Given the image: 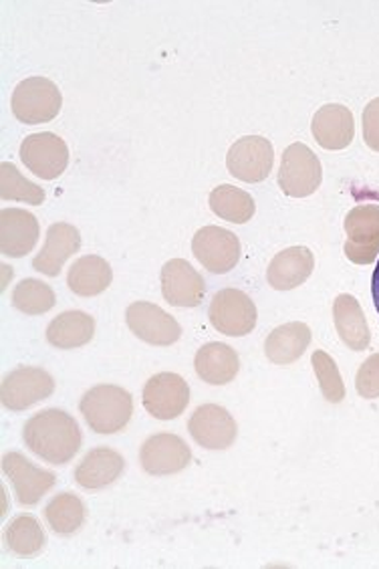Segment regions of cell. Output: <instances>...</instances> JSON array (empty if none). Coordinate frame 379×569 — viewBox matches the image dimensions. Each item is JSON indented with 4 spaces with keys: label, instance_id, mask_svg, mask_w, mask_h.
<instances>
[{
    "label": "cell",
    "instance_id": "7",
    "mask_svg": "<svg viewBox=\"0 0 379 569\" xmlns=\"http://www.w3.org/2000/svg\"><path fill=\"white\" fill-rule=\"evenodd\" d=\"M346 254L351 263L369 264L379 257V207H356L346 219Z\"/></svg>",
    "mask_w": 379,
    "mask_h": 569
},
{
    "label": "cell",
    "instance_id": "13",
    "mask_svg": "<svg viewBox=\"0 0 379 569\" xmlns=\"http://www.w3.org/2000/svg\"><path fill=\"white\" fill-rule=\"evenodd\" d=\"M126 321L140 340L152 346H170L182 336L180 323L170 313H166L162 307L148 301L131 303L126 311Z\"/></svg>",
    "mask_w": 379,
    "mask_h": 569
},
{
    "label": "cell",
    "instance_id": "29",
    "mask_svg": "<svg viewBox=\"0 0 379 569\" xmlns=\"http://www.w3.org/2000/svg\"><path fill=\"white\" fill-rule=\"evenodd\" d=\"M47 523L59 536H71L86 523V505L73 493H61L54 497L44 509Z\"/></svg>",
    "mask_w": 379,
    "mask_h": 569
},
{
    "label": "cell",
    "instance_id": "32",
    "mask_svg": "<svg viewBox=\"0 0 379 569\" xmlns=\"http://www.w3.org/2000/svg\"><path fill=\"white\" fill-rule=\"evenodd\" d=\"M311 361H313L315 376L319 380L321 392L326 396L327 402L339 405L346 398V383L341 380V373H339L336 361L329 353L321 350L315 351Z\"/></svg>",
    "mask_w": 379,
    "mask_h": 569
},
{
    "label": "cell",
    "instance_id": "14",
    "mask_svg": "<svg viewBox=\"0 0 379 569\" xmlns=\"http://www.w3.org/2000/svg\"><path fill=\"white\" fill-rule=\"evenodd\" d=\"M2 471L11 479L17 501L21 505H37L54 487L53 472L34 467L21 452H9L2 457Z\"/></svg>",
    "mask_w": 379,
    "mask_h": 569
},
{
    "label": "cell",
    "instance_id": "3",
    "mask_svg": "<svg viewBox=\"0 0 379 569\" xmlns=\"http://www.w3.org/2000/svg\"><path fill=\"white\" fill-rule=\"evenodd\" d=\"M61 91L47 77H29L21 81L12 93V113L27 126L47 123L61 111Z\"/></svg>",
    "mask_w": 379,
    "mask_h": 569
},
{
    "label": "cell",
    "instance_id": "12",
    "mask_svg": "<svg viewBox=\"0 0 379 569\" xmlns=\"http://www.w3.org/2000/svg\"><path fill=\"white\" fill-rule=\"evenodd\" d=\"M190 460H192L190 447L182 438L170 432L153 435L141 445V467L153 477H166V475L184 471Z\"/></svg>",
    "mask_w": 379,
    "mask_h": 569
},
{
    "label": "cell",
    "instance_id": "26",
    "mask_svg": "<svg viewBox=\"0 0 379 569\" xmlns=\"http://www.w3.org/2000/svg\"><path fill=\"white\" fill-rule=\"evenodd\" d=\"M113 273L106 259L98 254H86L71 264L67 274L69 289L81 297H93L103 293L111 284Z\"/></svg>",
    "mask_w": 379,
    "mask_h": 569
},
{
    "label": "cell",
    "instance_id": "19",
    "mask_svg": "<svg viewBox=\"0 0 379 569\" xmlns=\"http://www.w3.org/2000/svg\"><path fill=\"white\" fill-rule=\"evenodd\" d=\"M81 247V234L73 224L67 222H54L47 230V242L43 251L33 259V269L47 277H57L61 273L67 259L79 251Z\"/></svg>",
    "mask_w": 379,
    "mask_h": 569
},
{
    "label": "cell",
    "instance_id": "35",
    "mask_svg": "<svg viewBox=\"0 0 379 569\" xmlns=\"http://www.w3.org/2000/svg\"><path fill=\"white\" fill-rule=\"evenodd\" d=\"M371 293H373V303H376L379 313V263L376 271H373V279H371Z\"/></svg>",
    "mask_w": 379,
    "mask_h": 569
},
{
    "label": "cell",
    "instance_id": "27",
    "mask_svg": "<svg viewBox=\"0 0 379 569\" xmlns=\"http://www.w3.org/2000/svg\"><path fill=\"white\" fill-rule=\"evenodd\" d=\"M4 539H7V548L19 558L39 556L47 543L43 527L33 515L14 517L4 531Z\"/></svg>",
    "mask_w": 379,
    "mask_h": 569
},
{
    "label": "cell",
    "instance_id": "30",
    "mask_svg": "<svg viewBox=\"0 0 379 569\" xmlns=\"http://www.w3.org/2000/svg\"><path fill=\"white\" fill-rule=\"evenodd\" d=\"M12 306L24 316H43L54 307L53 289L39 279H24L12 291Z\"/></svg>",
    "mask_w": 379,
    "mask_h": 569
},
{
    "label": "cell",
    "instance_id": "6",
    "mask_svg": "<svg viewBox=\"0 0 379 569\" xmlns=\"http://www.w3.org/2000/svg\"><path fill=\"white\" fill-rule=\"evenodd\" d=\"M53 390L54 380L51 373L43 368L21 366L4 376L0 398H2L4 408L21 412L29 406L47 400L49 396L53 395Z\"/></svg>",
    "mask_w": 379,
    "mask_h": 569
},
{
    "label": "cell",
    "instance_id": "22",
    "mask_svg": "<svg viewBox=\"0 0 379 569\" xmlns=\"http://www.w3.org/2000/svg\"><path fill=\"white\" fill-rule=\"evenodd\" d=\"M196 373L202 378V382L210 386H225L232 382L239 373V353L227 343H207L202 346L195 358Z\"/></svg>",
    "mask_w": 379,
    "mask_h": 569
},
{
    "label": "cell",
    "instance_id": "10",
    "mask_svg": "<svg viewBox=\"0 0 379 569\" xmlns=\"http://www.w3.org/2000/svg\"><path fill=\"white\" fill-rule=\"evenodd\" d=\"M192 252L210 273L225 274L239 263V237L220 227H205L195 234Z\"/></svg>",
    "mask_w": 379,
    "mask_h": 569
},
{
    "label": "cell",
    "instance_id": "33",
    "mask_svg": "<svg viewBox=\"0 0 379 569\" xmlns=\"http://www.w3.org/2000/svg\"><path fill=\"white\" fill-rule=\"evenodd\" d=\"M356 388L361 398H368V400L379 398V353H373L363 361L356 378Z\"/></svg>",
    "mask_w": 379,
    "mask_h": 569
},
{
    "label": "cell",
    "instance_id": "11",
    "mask_svg": "<svg viewBox=\"0 0 379 569\" xmlns=\"http://www.w3.org/2000/svg\"><path fill=\"white\" fill-rule=\"evenodd\" d=\"M21 160L34 176L43 180H54L66 172L69 148L54 133H33L21 143Z\"/></svg>",
    "mask_w": 379,
    "mask_h": 569
},
{
    "label": "cell",
    "instance_id": "4",
    "mask_svg": "<svg viewBox=\"0 0 379 569\" xmlns=\"http://www.w3.org/2000/svg\"><path fill=\"white\" fill-rule=\"evenodd\" d=\"M323 170L321 162L311 148L305 143H291L282 152L279 168V187L287 197H311L321 187Z\"/></svg>",
    "mask_w": 379,
    "mask_h": 569
},
{
    "label": "cell",
    "instance_id": "31",
    "mask_svg": "<svg viewBox=\"0 0 379 569\" xmlns=\"http://www.w3.org/2000/svg\"><path fill=\"white\" fill-rule=\"evenodd\" d=\"M0 197L2 200H19L27 204H43L44 190L29 182L11 162L0 164Z\"/></svg>",
    "mask_w": 379,
    "mask_h": 569
},
{
    "label": "cell",
    "instance_id": "8",
    "mask_svg": "<svg viewBox=\"0 0 379 569\" xmlns=\"http://www.w3.org/2000/svg\"><path fill=\"white\" fill-rule=\"evenodd\" d=\"M275 152L272 143L262 136H247L230 146L227 168L242 182H262L271 174Z\"/></svg>",
    "mask_w": 379,
    "mask_h": 569
},
{
    "label": "cell",
    "instance_id": "17",
    "mask_svg": "<svg viewBox=\"0 0 379 569\" xmlns=\"http://www.w3.org/2000/svg\"><path fill=\"white\" fill-rule=\"evenodd\" d=\"M39 241V220L22 209L0 212V252L4 257L21 259L33 251Z\"/></svg>",
    "mask_w": 379,
    "mask_h": 569
},
{
    "label": "cell",
    "instance_id": "18",
    "mask_svg": "<svg viewBox=\"0 0 379 569\" xmlns=\"http://www.w3.org/2000/svg\"><path fill=\"white\" fill-rule=\"evenodd\" d=\"M311 132L315 140L326 150H343L353 142L356 123L353 113L341 103H329L313 116Z\"/></svg>",
    "mask_w": 379,
    "mask_h": 569
},
{
    "label": "cell",
    "instance_id": "28",
    "mask_svg": "<svg viewBox=\"0 0 379 569\" xmlns=\"http://www.w3.org/2000/svg\"><path fill=\"white\" fill-rule=\"evenodd\" d=\"M210 209L222 220L245 224L255 214V200L240 188L222 184L210 192Z\"/></svg>",
    "mask_w": 379,
    "mask_h": 569
},
{
    "label": "cell",
    "instance_id": "20",
    "mask_svg": "<svg viewBox=\"0 0 379 569\" xmlns=\"http://www.w3.org/2000/svg\"><path fill=\"white\" fill-rule=\"evenodd\" d=\"M315 269L313 252L307 247H291L285 251L275 254L267 279L272 289L277 291H291L295 287L303 284Z\"/></svg>",
    "mask_w": 379,
    "mask_h": 569
},
{
    "label": "cell",
    "instance_id": "24",
    "mask_svg": "<svg viewBox=\"0 0 379 569\" xmlns=\"http://www.w3.org/2000/svg\"><path fill=\"white\" fill-rule=\"evenodd\" d=\"M311 343V329L301 321L285 323L265 341L267 358L277 366H289L303 356Z\"/></svg>",
    "mask_w": 379,
    "mask_h": 569
},
{
    "label": "cell",
    "instance_id": "21",
    "mask_svg": "<svg viewBox=\"0 0 379 569\" xmlns=\"http://www.w3.org/2000/svg\"><path fill=\"white\" fill-rule=\"evenodd\" d=\"M126 460L118 450L99 447L89 450L76 469V481L89 491H98L116 481L123 472Z\"/></svg>",
    "mask_w": 379,
    "mask_h": 569
},
{
    "label": "cell",
    "instance_id": "23",
    "mask_svg": "<svg viewBox=\"0 0 379 569\" xmlns=\"http://www.w3.org/2000/svg\"><path fill=\"white\" fill-rule=\"evenodd\" d=\"M333 319L341 341L349 350H368L371 333H369L368 319L363 316V309L353 296H339L333 303Z\"/></svg>",
    "mask_w": 379,
    "mask_h": 569
},
{
    "label": "cell",
    "instance_id": "25",
    "mask_svg": "<svg viewBox=\"0 0 379 569\" xmlns=\"http://www.w3.org/2000/svg\"><path fill=\"white\" fill-rule=\"evenodd\" d=\"M96 319L83 311H66L47 328V340L57 350H76L93 340Z\"/></svg>",
    "mask_w": 379,
    "mask_h": 569
},
{
    "label": "cell",
    "instance_id": "5",
    "mask_svg": "<svg viewBox=\"0 0 379 569\" xmlns=\"http://www.w3.org/2000/svg\"><path fill=\"white\" fill-rule=\"evenodd\" d=\"M212 328L230 338H242L257 326V307L247 293L239 289H222L212 297L208 309Z\"/></svg>",
    "mask_w": 379,
    "mask_h": 569
},
{
    "label": "cell",
    "instance_id": "15",
    "mask_svg": "<svg viewBox=\"0 0 379 569\" xmlns=\"http://www.w3.org/2000/svg\"><path fill=\"white\" fill-rule=\"evenodd\" d=\"M188 430L200 447L208 450H225L237 438V422L228 415L227 408L205 405L196 408L188 422Z\"/></svg>",
    "mask_w": 379,
    "mask_h": 569
},
{
    "label": "cell",
    "instance_id": "16",
    "mask_svg": "<svg viewBox=\"0 0 379 569\" xmlns=\"http://www.w3.org/2000/svg\"><path fill=\"white\" fill-rule=\"evenodd\" d=\"M205 279L184 259H172L163 264V299L173 307H198L205 299Z\"/></svg>",
    "mask_w": 379,
    "mask_h": 569
},
{
    "label": "cell",
    "instance_id": "2",
    "mask_svg": "<svg viewBox=\"0 0 379 569\" xmlns=\"http://www.w3.org/2000/svg\"><path fill=\"white\" fill-rule=\"evenodd\" d=\"M79 410L93 432L116 435L128 427L133 415V400L121 386L99 383L81 398Z\"/></svg>",
    "mask_w": 379,
    "mask_h": 569
},
{
    "label": "cell",
    "instance_id": "9",
    "mask_svg": "<svg viewBox=\"0 0 379 569\" xmlns=\"http://www.w3.org/2000/svg\"><path fill=\"white\" fill-rule=\"evenodd\" d=\"M143 408L158 420L180 417L190 402V388L182 376L172 372L156 373L143 386Z\"/></svg>",
    "mask_w": 379,
    "mask_h": 569
},
{
    "label": "cell",
    "instance_id": "34",
    "mask_svg": "<svg viewBox=\"0 0 379 569\" xmlns=\"http://www.w3.org/2000/svg\"><path fill=\"white\" fill-rule=\"evenodd\" d=\"M363 126V140L373 152H379V98L369 101L368 108L361 116Z\"/></svg>",
    "mask_w": 379,
    "mask_h": 569
},
{
    "label": "cell",
    "instance_id": "1",
    "mask_svg": "<svg viewBox=\"0 0 379 569\" xmlns=\"http://www.w3.org/2000/svg\"><path fill=\"white\" fill-rule=\"evenodd\" d=\"M22 440L37 457L51 465H67L81 449V430L76 418L49 408L24 422Z\"/></svg>",
    "mask_w": 379,
    "mask_h": 569
}]
</instances>
